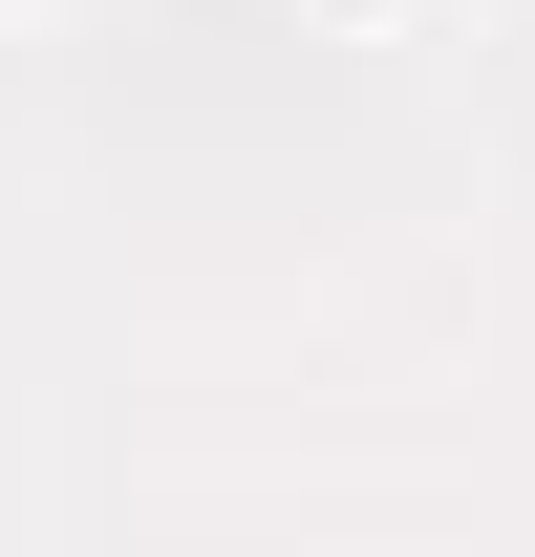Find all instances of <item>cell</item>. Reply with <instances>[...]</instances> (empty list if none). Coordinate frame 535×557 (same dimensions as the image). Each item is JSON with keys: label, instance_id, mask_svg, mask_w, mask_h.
<instances>
[{"label": "cell", "instance_id": "cell-1", "mask_svg": "<svg viewBox=\"0 0 535 557\" xmlns=\"http://www.w3.org/2000/svg\"><path fill=\"white\" fill-rule=\"evenodd\" d=\"M322 22H428V0H322Z\"/></svg>", "mask_w": 535, "mask_h": 557}]
</instances>
